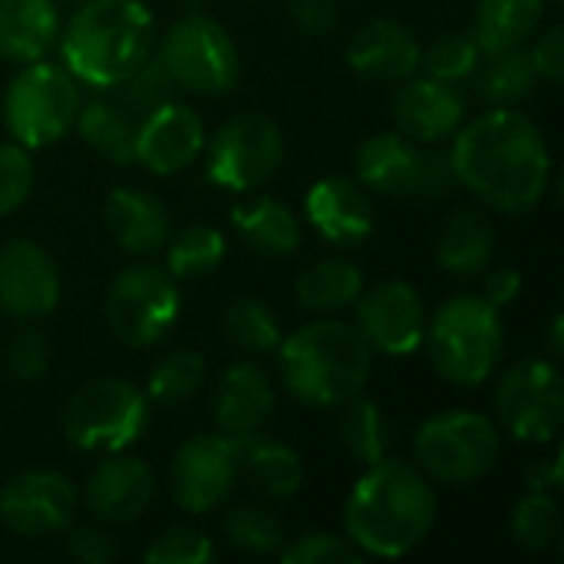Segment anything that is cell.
<instances>
[{
    "label": "cell",
    "instance_id": "cell-1",
    "mask_svg": "<svg viewBox=\"0 0 564 564\" xmlns=\"http://www.w3.org/2000/svg\"><path fill=\"white\" fill-rule=\"evenodd\" d=\"M446 155L456 185L492 212L525 215L549 195L552 152L545 132L516 106H492L466 119L449 139Z\"/></svg>",
    "mask_w": 564,
    "mask_h": 564
},
{
    "label": "cell",
    "instance_id": "cell-2",
    "mask_svg": "<svg viewBox=\"0 0 564 564\" xmlns=\"http://www.w3.org/2000/svg\"><path fill=\"white\" fill-rule=\"evenodd\" d=\"M436 525L430 479L403 459H380L364 469L344 502V535L364 558H403Z\"/></svg>",
    "mask_w": 564,
    "mask_h": 564
},
{
    "label": "cell",
    "instance_id": "cell-3",
    "mask_svg": "<svg viewBox=\"0 0 564 564\" xmlns=\"http://www.w3.org/2000/svg\"><path fill=\"white\" fill-rule=\"evenodd\" d=\"M155 20L142 0H83L59 30V63L89 89H116L155 53Z\"/></svg>",
    "mask_w": 564,
    "mask_h": 564
},
{
    "label": "cell",
    "instance_id": "cell-4",
    "mask_svg": "<svg viewBox=\"0 0 564 564\" xmlns=\"http://www.w3.org/2000/svg\"><path fill=\"white\" fill-rule=\"evenodd\" d=\"M373 367V350L347 321H314L278 344V377L284 390L311 410H337L354 393H364Z\"/></svg>",
    "mask_w": 564,
    "mask_h": 564
},
{
    "label": "cell",
    "instance_id": "cell-5",
    "mask_svg": "<svg viewBox=\"0 0 564 564\" xmlns=\"http://www.w3.org/2000/svg\"><path fill=\"white\" fill-rule=\"evenodd\" d=\"M423 344L446 383L479 387L492 377L506 347L502 311L482 294H456L426 321Z\"/></svg>",
    "mask_w": 564,
    "mask_h": 564
},
{
    "label": "cell",
    "instance_id": "cell-6",
    "mask_svg": "<svg viewBox=\"0 0 564 564\" xmlns=\"http://www.w3.org/2000/svg\"><path fill=\"white\" fill-rule=\"evenodd\" d=\"M413 456L430 482L469 486L496 469L502 456V430L486 413L446 410L420 423Z\"/></svg>",
    "mask_w": 564,
    "mask_h": 564
},
{
    "label": "cell",
    "instance_id": "cell-7",
    "mask_svg": "<svg viewBox=\"0 0 564 564\" xmlns=\"http://www.w3.org/2000/svg\"><path fill=\"white\" fill-rule=\"evenodd\" d=\"M83 106V83L63 66L33 59L17 69L3 93V122L23 149H46L73 132Z\"/></svg>",
    "mask_w": 564,
    "mask_h": 564
},
{
    "label": "cell",
    "instance_id": "cell-8",
    "mask_svg": "<svg viewBox=\"0 0 564 564\" xmlns=\"http://www.w3.org/2000/svg\"><path fill=\"white\" fill-rule=\"evenodd\" d=\"M354 172L367 192L406 202H443L456 188L449 155L397 129L364 139L354 155Z\"/></svg>",
    "mask_w": 564,
    "mask_h": 564
},
{
    "label": "cell",
    "instance_id": "cell-9",
    "mask_svg": "<svg viewBox=\"0 0 564 564\" xmlns=\"http://www.w3.org/2000/svg\"><path fill=\"white\" fill-rule=\"evenodd\" d=\"M59 423L66 440L83 453H122L149 426V397L122 377H99L63 403Z\"/></svg>",
    "mask_w": 564,
    "mask_h": 564
},
{
    "label": "cell",
    "instance_id": "cell-10",
    "mask_svg": "<svg viewBox=\"0 0 564 564\" xmlns=\"http://www.w3.org/2000/svg\"><path fill=\"white\" fill-rule=\"evenodd\" d=\"M155 56L172 83L195 96H225L241 79V53L231 33L198 10L178 17L155 40Z\"/></svg>",
    "mask_w": 564,
    "mask_h": 564
},
{
    "label": "cell",
    "instance_id": "cell-11",
    "mask_svg": "<svg viewBox=\"0 0 564 564\" xmlns=\"http://www.w3.org/2000/svg\"><path fill=\"white\" fill-rule=\"evenodd\" d=\"M102 311L116 340L135 350L155 347L178 321V281L159 264L135 261L109 281Z\"/></svg>",
    "mask_w": 564,
    "mask_h": 564
},
{
    "label": "cell",
    "instance_id": "cell-12",
    "mask_svg": "<svg viewBox=\"0 0 564 564\" xmlns=\"http://www.w3.org/2000/svg\"><path fill=\"white\" fill-rule=\"evenodd\" d=\"M208 178L225 192L264 188L284 162V135L264 112H238L205 139Z\"/></svg>",
    "mask_w": 564,
    "mask_h": 564
},
{
    "label": "cell",
    "instance_id": "cell-13",
    "mask_svg": "<svg viewBox=\"0 0 564 564\" xmlns=\"http://www.w3.org/2000/svg\"><path fill=\"white\" fill-rule=\"evenodd\" d=\"M496 426L519 443H555L564 423L562 373L549 360H522L496 387Z\"/></svg>",
    "mask_w": 564,
    "mask_h": 564
},
{
    "label": "cell",
    "instance_id": "cell-14",
    "mask_svg": "<svg viewBox=\"0 0 564 564\" xmlns=\"http://www.w3.org/2000/svg\"><path fill=\"white\" fill-rule=\"evenodd\" d=\"M241 479L238 440L221 433L185 440L169 466V492L188 516H208L235 492Z\"/></svg>",
    "mask_w": 564,
    "mask_h": 564
},
{
    "label": "cell",
    "instance_id": "cell-15",
    "mask_svg": "<svg viewBox=\"0 0 564 564\" xmlns=\"http://www.w3.org/2000/svg\"><path fill=\"white\" fill-rule=\"evenodd\" d=\"M426 321L423 294L406 281H383L354 301V327L383 357H413L426 340Z\"/></svg>",
    "mask_w": 564,
    "mask_h": 564
},
{
    "label": "cell",
    "instance_id": "cell-16",
    "mask_svg": "<svg viewBox=\"0 0 564 564\" xmlns=\"http://www.w3.org/2000/svg\"><path fill=\"white\" fill-rule=\"evenodd\" d=\"M76 486L53 469H26L0 489V525L20 539H50L73 525Z\"/></svg>",
    "mask_w": 564,
    "mask_h": 564
},
{
    "label": "cell",
    "instance_id": "cell-17",
    "mask_svg": "<svg viewBox=\"0 0 564 564\" xmlns=\"http://www.w3.org/2000/svg\"><path fill=\"white\" fill-rule=\"evenodd\" d=\"M393 129L420 145H443L466 122V96L456 83L413 73L397 83L390 99Z\"/></svg>",
    "mask_w": 564,
    "mask_h": 564
},
{
    "label": "cell",
    "instance_id": "cell-18",
    "mask_svg": "<svg viewBox=\"0 0 564 564\" xmlns=\"http://www.w3.org/2000/svg\"><path fill=\"white\" fill-rule=\"evenodd\" d=\"M59 291V268L43 245L30 238L0 245V311L7 317L40 321L56 311Z\"/></svg>",
    "mask_w": 564,
    "mask_h": 564
},
{
    "label": "cell",
    "instance_id": "cell-19",
    "mask_svg": "<svg viewBox=\"0 0 564 564\" xmlns=\"http://www.w3.org/2000/svg\"><path fill=\"white\" fill-rule=\"evenodd\" d=\"M205 122L185 102H162L159 109L139 116L135 129V162L152 175H178L205 152Z\"/></svg>",
    "mask_w": 564,
    "mask_h": 564
},
{
    "label": "cell",
    "instance_id": "cell-20",
    "mask_svg": "<svg viewBox=\"0 0 564 564\" xmlns=\"http://www.w3.org/2000/svg\"><path fill=\"white\" fill-rule=\"evenodd\" d=\"M155 499L152 469L132 453H106L93 466L83 486V502L102 525H129L135 522Z\"/></svg>",
    "mask_w": 564,
    "mask_h": 564
},
{
    "label": "cell",
    "instance_id": "cell-21",
    "mask_svg": "<svg viewBox=\"0 0 564 564\" xmlns=\"http://www.w3.org/2000/svg\"><path fill=\"white\" fill-rule=\"evenodd\" d=\"M274 406H278V393L271 377L258 364L238 360L221 373L215 387L212 420L221 436L241 443L264 433L268 420L274 416Z\"/></svg>",
    "mask_w": 564,
    "mask_h": 564
},
{
    "label": "cell",
    "instance_id": "cell-22",
    "mask_svg": "<svg viewBox=\"0 0 564 564\" xmlns=\"http://www.w3.org/2000/svg\"><path fill=\"white\" fill-rule=\"evenodd\" d=\"M304 215L311 228L337 248H354L373 235L377 215L367 188L344 175H327L307 188Z\"/></svg>",
    "mask_w": 564,
    "mask_h": 564
},
{
    "label": "cell",
    "instance_id": "cell-23",
    "mask_svg": "<svg viewBox=\"0 0 564 564\" xmlns=\"http://www.w3.org/2000/svg\"><path fill=\"white\" fill-rule=\"evenodd\" d=\"M420 40L400 20H367L347 43V63L357 76L373 83H400L420 73Z\"/></svg>",
    "mask_w": 564,
    "mask_h": 564
},
{
    "label": "cell",
    "instance_id": "cell-24",
    "mask_svg": "<svg viewBox=\"0 0 564 564\" xmlns=\"http://www.w3.org/2000/svg\"><path fill=\"white\" fill-rule=\"evenodd\" d=\"M433 251L440 268L456 281H476L486 274L496 258V228L489 212L479 205L453 208L433 238Z\"/></svg>",
    "mask_w": 564,
    "mask_h": 564
},
{
    "label": "cell",
    "instance_id": "cell-25",
    "mask_svg": "<svg viewBox=\"0 0 564 564\" xmlns=\"http://www.w3.org/2000/svg\"><path fill=\"white\" fill-rule=\"evenodd\" d=\"M102 215H106V225H109L112 238L119 241V248L126 254L149 258V254L162 251L165 241L172 238L169 208L145 188H132V185L112 188L109 198H106Z\"/></svg>",
    "mask_w": 564,
    "mask_h": 564
},
{
    "label": "cell",
    "instance_id": "cell-26",
    "mask_svg": "<svg viewBox=\"0 0 564 564\" xmlns=\"http://www.w3.org/2000/svg\"><path fill=\"white\" fill-rule=\"evenodd\" d=\"M63 17L56 0H0V56L23 66L50 56Z\"/></svg>",
    "mask_w": 564,
    "mask_h": 564
},
{
    "label": "cell",
    "instance_id": "cell-27",
    "mask_svg": "<svg viewBox=\"0 0 564 564\" xmlns=\"http://www.w3.org/2000/svg\"><path fill=\"white\" fill-rule=\"evenodd\" d=\"M238 466H241V479H248V486L271 502H284L297 496L304 486L301 456L288 443L268 440L261 433L238 443Z\"/></svg>",
    "mask_w": 564,
    "mask_h": 564
},
{
    "label": "cell",
    "instance_id": "cell-28",
    "mask_svg": "<svg viewBox=\"0 0 564 564\" xmlns=\"http://www.w3.org/2000/svg\"><path fill=\"white\" fill-rule=\"evenodd\" d=\"M231 225H235L238 238L261 258H288L301 245L297 215L271 195L238 202L231 208Z\"/></svg>",
    "mask_w": 564,
    "mask_h": 564
},
{
    "label": "cell",
    "instance_id": "cell-29",
    "mask_svg": "<svg viewBox=\"0 0 564 564\" xmlns=\"http://www.w3.org/2000/svg\"><path fill=\"white\" fill-rule=\"evenodd\" d=\"M466 83L489 106H519L535 93L539 73L529 59V46L522 43V46L482 53L479 66L473 69V76Z\"/></svg>",
    "mask_w": 564,
    "mask_h": 564
},
{
    "label": "cell",
    "instance_id": "cell-30",
    "mask_svg": "<svg viewBox=\"0 0 564 564\" xmlns=\"http://www.w3.org/2000/svg\"><path fill=\"white\" fill-rule=\"evenodd\" d=\"M360 291H364V271L347 258L314 261L311 268L301 271V278L294 284L297 304L317 317H330V314L354 307Z\"/></svg>",
    "mask_w": 564,
    "mask_h": 564
},
{
    "label": "cell",
    "instance_id": "cell-31",
    "mask_svg": "<svg viewBox=\"0 0 564 564\" xmlns=\"http://www.w3.org/2000/svg\"><path fill=\"white\" fill-rule=\"evenodd\" d=\"M73 129L102 159H109L116 165L135 162V129H139V116L129 112L122 102H112V99H89V102H83L79 112H76Z\"/></svg>",
    "mask_w": 564,
    "mask_h": 564
},
{
    "label": "cell",
    "instance_id": "cell-32",
    "mask_svg": "<svg viewBox=\"0 0 564 564\" xmlns=\"http://www.w3.org/2000/svg\"><path fill=\"white\" fill-rule=\"evenodd\" d=\"M549 0H476L469 33L482 46V53L522 46L535 36Z\"/></svg>",
    "mask_w": 564,
    "mask_h": 564
},
{
    "label": "cell",
    "instance_id": "cell-33",
    "mask_svg": "<svg viewBox=\"0 0 564 564\" xmlns=\"http://www.w3.org/2000/svg\"><path fill=\"white\" fill-rule=\"evenodd\" d=\"M337 410H340V416H337L340 446L360 466H373L390 456V423H387L383 410L377 406V400L354 393Z\"/></svg>",
    "mask_w": 564,
    "mask_h": 564
},
{
    "label": "cell",
    "instance_id": "cell-34",
    "mask_svg": "<svg viewBox=\"0 0 564 564\" xmlns=\"http://www.w3.org/2000/svg\"><path fill=\"white\" fill-rule=\"evenodd\" d=\"M228 254V241L215 225L195 221L165 241V271L175 281H195L218 271Z\"/></svg>",
    "mask_w": 564,
    "mask_h": 564
},
{
    "label": "cell",
    "instance_id": "cell-35",
    "mask_svg": "<svg viewBox=\"0 0 564 564\" xmlns=\"http://www.w3.org/2000/svg\"><path fill=\"white\" fill-rule=\"evenodd\" d=\"M221 334L235 350H241L248 357H264V354L278 350V344H281L278 314L258 297H235L221 311Z\"/></svg>",
    "mask_w": 564,
    "mask_h": 564
},
{
    "label": "cell",
    "instance_id": "cell-36",
    "mask_svg": "<svg viewBox=\"0 0 564 564\" xmlns=\"http://www.w3.org/2000/svg\"><path fill=\"white\" fill-rule=\"evenodd\" d=\"M205 373H208L205 357L198 350L178 347L152 367L145 380V397L149 403H159V406H178L202 390Z\"/></svg>",
    "mask_w": 564,
    "mask_h": 564
},
{
    "label": "cell",
    "instance_id": "cell-37",
    "mask_svg": "<svg viewBox=\"0 0 564 564\" xmlns=\"http://www.w3.org/2000/svg\"><path fill=\"white\" fill-rule=\"evenodd\" d=\"M512 539L525 552H549L562 539V502L552 492L529 489L512 512Z\"/></svg>",
    "mask_w": 564,
    "mask_h": 564
},
{
    "label": "cell",
    "instance_id": "cell-38",
    "mask_svg": "<svg viewBox=\"0 0 564 564\" xmlns=\"http://www.w3.org/2000/svg\"><path fill=\"white\" fill-rule=\"evenodd\" d=\"M225 539L248 555H274L284 542L278 516L264 502H238L225 516Z\"/></svg>",
    "mask_w": 564,
    "mask_h": 564
},
{
    "label": "cell",
    "instance_id": "cell-39",
    "mask_svg": "<svg viewBox=\"0 0 564 564\" xmlns=\"http://www.w3.org/2000/svg\"><path fill=\"white\" fill-rule=\"evenodd\" d=\"M479 59H482V46L476 43V36L469 30H449V33H440L430 46H423L420 69L426 76L459 86L473 76Z\"/></svg>",
    "mask_w": 564,
    "mask_h": 564
},
{
    "label": "cell",
    "instance_id": "cell-40",
    "mask_svg": "<svg viewBox=\"0 0 564 564\" xmlns=\"http://www.w3.org/2000/svg\"><path fill=\"white\" fill-rule=\"evenodd\" d=\"M119 89H122V106L129 109V112H135V116H145V112H152V109H159L162 102H169V99H175V83H172V76H169V69L162 66V59L152 53L135 73H129L122 83H119Z\"/></svg>",
    "mask_w": 564,
    "mask_h": 564
},
{
    "label": "cell",
    "instance_id": "cell-41",
    "mask_svg": "<svg viewBox=\"0 0 564 564\" xmlns=\"http://www.w3.org/2000/svg\"><path fill=\"white\" fill-rule=\"evenodd\" d=\"M284 564H360L364 555L350 545L347 535L334 532H304L291 542H281L274 552Z\"/></svg>",
    "mask_w": 564,
    "mask_h": 564
},
{
    "label": "cell",
    "instance_id": "cell-42",
    "mask_svg": "<svg viewBox=\"0 0 564 564\" xmlns=\"http://www.w3.org/2000/svg\"><path fill=\"white\" fill-rule=\"evenodd\" d=\"M36 185V169L30 149L20 142H0V218L17 212Z\"/></svg>",
    "mask_w": 564,
    "mask_h": 564
},
{
    "label": "cell",
    "instance_id": "cell-43",
    "mask_svg": "<svg viewBox=\"0 0 564 564\" xmlns=\"http://www.w3.org/2000/svg\"><path fill=\"white\" fill-rule=\"evenodd\" d=\"M3 367L17 383H36L50 370V344L36 327H23L7 340Z\"/></svg>",
    "mask_w": 564,
    "mask_h": 564
},
{
    "label": "cell",
    "instance_id": "cell-44",
    "mask_svg": "<svg viewBox=\"0 0 564 564\" xmlns=\"http://www.w3.org/2000/svg\"><path fill=\"white\" fill-rule=\"evenodd\" d=\"M142 558L145 564H208L215 558V545L195 529H169L145 549Z\"/></svg>",
    "mask_w": 564,
    "mask_h": 564
},
{
    "label": "cell",
    "instance_id": "cell-45",
    "mask_svg": "<svg viewBox=\"0 0 564 564\" xmlns=\"http://www.w3.org/2000/svg\"><path fill=\"white\" fill-rule=\"evenodd\" d=\"M66 552H69V558H76L79 564H109L119 555L116 539L102 525H76V529H69Z\"/></svg>",
    "mask_w": 564,
    "mask_h": 564
},
{
    "label": "cell",
    "instance_id": "cell-46",
    "mask_svg": "<svg viewBox=\"0 0 564 564\" xmlns=\"http://www.w3.org/2000/svg\"><path fill=\"white\" fill-rule=\"evenodd\" d=\"M288 17L297 30L311 36H324L337 30L340 10H337V0H288Z\"/></svg>",
    "mask_w": 564,
    "mask_h": 564
},
{
    "label": "cell",
    "instance_id": "cell-47",
    "mask_svg": "<svg viewBox=\"0 0 564 564\" xmlns=\"http://www.w3.org/2000/svg\"><path fill=\"white\" fill-rule=\"evenodd\" d=\"M529 59L539 73V79L562 83L564 76V33L562 26H549L539 33V40L529 46Z\"/></svg>",
    "mask_w": 564,
    "mask_h": 564
},
{
    "label": "cell",
    "instance_id": "cell-48",
    "mask_svg": "<svg viewBox=\"0 0 564 564\" xmlns=\"http://www.w3.org/2000/svg\"><path fill=\"white\" fill-rule=\"evenodd\" d=\"M522 294V274L516 268H486V281H482V297L489 304H496L499 311L516 304Z\"/></svg>",
    "mask_w": 564,
    "mask_h": 564
},
{
    "label": "cell",
    "instance_id": "cell-49",
    "mask_svg": "<svg viewBox=\"0 0 564 564\" xmlns=\"http://www.w3.org/2000/svg\"><path fill=\"white\" fill-rule=\"evenodd\" d=\"M562 486V456H552L549 463H539L529 469V489H542L552 492Z\"/></svg>",
    "mask_w": 564,
    "mask_h": 564
},
{
    "label": "cell",
    "instance_id": "cell-50",
    "mask_svg": "<svg viewBox=\"0 0 564 564\" xmlns=\"http://www.w3.org/2000/svg\"><path fill=\"white\" fill-rule=\"evenodd\" d=\"M562 330H564V321H562V314H555L552 317V354L555 357H562Z\"/></svg>",
    "mask_w": 564,
    "mask_h": 564
},
{
    "label": "cell",
    "instance_id": "cell-51",
    "mask_svg": "<svg viewBox=\"0 0 564 564\" xmlns=\"http://www.w3.org/2000/svg\"><path fill=\"white\" fill-rule=\"evenodd\" d=\"M73 3H83V0H73Z\"/></svg>",
    "mask_w": 564,
    "mask_h": 564
},
{
    "label": "cell",
    "instance_id": "cell-52",
    "mask_svg": "<svg viewBox=\"0 0 564 564\" xmlns=\"http://www.w3.org/2000/svg\"><path fill=\"white\" fill-rule=\"evenodd\" d=\"M555 3H558V0H555Z\"/></svg>",
    "mask_w": 564,
    "mask_h": 564
}]
</instances>
